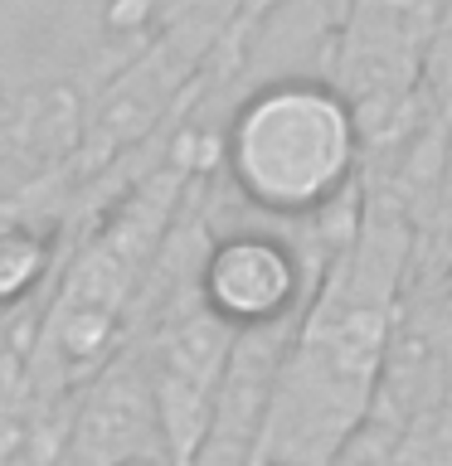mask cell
I'll return each instance as SVG.
<instances>
[{
    "mask_svg": "<svg viewBox=\"0 0 452 466\" xmlns=\"http://www.w3.org/2000/svg\"><path fill=\"white\" fill-rule=\"evenodd\" d=\"M219 175L262 218L306 224L365 185V127L335 78H272L219 127Z\"/></svg>",
    "mask_w": 452,
    "mask_h": 466,
    "instance_id": "cell-1",
    "label": "cell"
},
{
    "mask_svg": "<svg viewBox=\"0 0 452 466\" xmlns=\"http://www.w3.org/2000/svg\"><path fill=\"white\" fill-rule=\"evenodd\" d=\"M321 262L306 238H287L277 228L233 224L210 228L195 262V291L229 330H262L302 320L316 291Z\"/></svg>",
    "mask_w": 452,
    "mask_h": 466,
    "instance_id": "cell-2",
    "label": "cell"
},
{
    "mask_svg": "<svg viewBox=\"0 0 452 466\" xmlns=\"http://www.w3.org/2000/svg\"><path fill=\"white\" fill-rule=\"evenodd\" d=\"M58 461L64 466H170L156 389L137 340H127L122 355H112L83 389L68 393Z\"/></svg>",
    "mask_w": 452,
    "mask_h": 466,
    "instance_id": "cell-3",
    "label": "cell"
},
{
    "mask_svg": "<svg viewBox=\"0 0 452 466\" xmlns=\"http://www.w3.org/2000/svg\"><path fill=\"white\" fill-rule=\"evenodd\" d=\"M29 413H35V408H29ZM29 413H5V408H0V442H5V437H10L15 428H20V422H25Z\"/></svg>",
    "mask_w": 452,
    "mask_h": 466,
    "instance_id": "cell-4",
    "label": "cell"
}]
</instances>
